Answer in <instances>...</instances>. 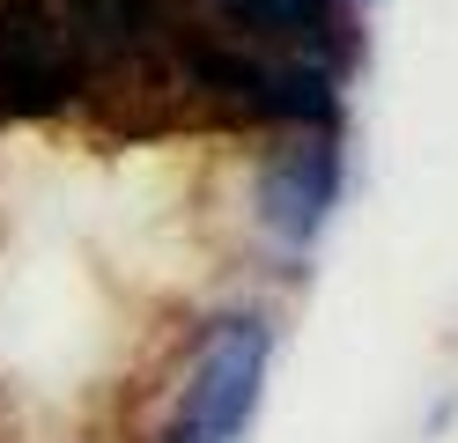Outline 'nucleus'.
Segmentation results:
<instances>
[{"instance_id": "5", "label": "nucleus", "mask_w": 458, "mask_h": 443, "mask_svg": "<svg viewBox=\"0 0 458 443\" xmlns=\"http://www.w3.org/2000/svg\"><path fill=\"white\" fill-rule=\"evenodd\" d=\"M140 22H148V8L140 0H74V30H89L97 45H133L140 38Z\"/></svg>"}, {"instance_id": "6", "label": "nucleus", "mask_w": 458, "mask_h": 443, "mask_svg": "<svg viewBox=\"0 0 458 443\" xmlns=\"http://www.w3.org/2000/svg\"><path fill=\"white\" fill-rule=\"evenodd\" d=\"M163 443H208V436H199L192 422H170V429H163Z\"/></svg>"}, {"instance_id": "1", "label": "nucleus", "mask_w": 458, "mask_h": 443, "mask_svg": "<svg viewBox=\"0 0 458 443\" xmlns=\"http://www.w3.org/2000/svg\"><path fill=\"white\" fill-rule=\"evenodd\" d=\"M267 362H274V325L267 318H222L208 340H199V362H192V384H185V406L178 422H192L208 443H237L259 413V384H267Z\"/></svg>"}, {"instance_id": "4", "label": "nucleus", "mask_w": 458, "mask_h": 443, "mask_svg": "<svg viewBox=\"0 0 458 443\" xmlns=\"http://www.w3.org/2000/svg\"><path fill=\"white\" fill-rule=\"evenodd\" d=\"M208 8L237 30V38H267V45H289L303 59H333L340 45V0H208Z\"/></svg>"}, {"instance_id": "2", "label": "nucleus", "mask_w": 458, "mask_h": 443, "mask_svg": "<svg viewBox=\"0 0 458 443\" xmlns=\"http://www.w3.org/2000/svg\"><path fill=\"white\" fill-rule=\"evenodd\" d=\"M333 200H340V148H333L326 126H310L296 148H281V156L259 170V222L289 251H303L310 236L326 229Z\"/></svg>"}, {"instance_id": "3", "label": "nucleus", "mask_w": 458, "mask_h": 443, "mask_svg": "<svg viewBox=\"0 0 458 443\" xmlns=\"http://www.w3.org/2000/svg\"><path fill=\"white\" fill-rule=\"evenodd\" d=\"M74 97V59L60 45V30L30 8L0 15V111L8 118H45Z\"/></svg>"}]
</instances>
